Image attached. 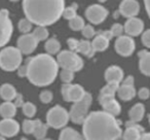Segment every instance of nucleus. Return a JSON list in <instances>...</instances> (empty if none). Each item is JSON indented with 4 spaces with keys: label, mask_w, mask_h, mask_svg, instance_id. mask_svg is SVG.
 Returning a JSON list of instances; mask_svg holds the SVG:
<instances>
[{
    "label": "nucleus",
    "mask_w": 150,
    "mask_h": 140,
    "mask_svg": "<svg viewBox=\"0 0 150 140\" xmlns=\"http://www.w3.org/2000/svg\"><path fill=\"white\" fill-rule=\"evenodd\" d=\"M122 130L116 117L106 111H94L82 123V135L86 140H116Z\"/></svg>",
    "instance_id": "nucleus-1"
},
{
    "label": "nucleus",
    "mask_w": 150,
    "mask_h": 140,
    "mask_svg": "<svg viewBox=\"0 0 150 140\" xmlns=\"http://www.w3.org/2000/svg\"><path fill=\"white\" fill-rule=\"evenodd\" d=\"M65 0H24L23 9L28 20L37 26H50L62 17Z\"/></svg>",
    "instance_id": "nucleus-2"
},
{
    "label": "nucleus",
    "mask_w": 150,
    "mask_h": 140,
    "mask_svg": "<svg viewBox=\"0 0 150 140\" xmlns=\"http://www.w3.org/2000/svg\"><path fill=\"white\" fill-rule=\"evenodd\" d=\"M26 66L28 80L37 87H45L52 84L59 72L57 60L48 54H40L29 59Z\"/></svg>",
    "instance_id": "nucleus-3"
},
{
    "label": "nucleus",
    "mask_w": 150,
    "mask_h": 140,
    "mask_svg": "<svg viewBox=\"0 0 150 140\" xmlns=\"http://www.w3.org/2000/svg\"><path fill=\"white\" fill-rule=\"evenodd\" d=\"M23 54L18 48L7 46L0 52V68L4 71H15L21 66Z\"/></svg>",
    "instance_id": "nucleus-4"
},
{
    "label": "nucleus",
    "mask_w": 150,
    "mask_h": 140,
    "mask_svg": "<svg viewBox=\"0 0 150 140\" xmlns=\"http://www.w3.org/2000/svg\"><path fill=\"white\" fill-rule=\"evenodd\" d=\"M57 63L62 69H68L73 72L79 71L83 67V60L73 50H62L58 54Z\"/></svg>",
    "instance_id": "nucleus-5"
},
{
    "label": "nucleus",
    "mask_w": 150,
    "mask_h": 140,
    "mask_svg": "<svg viewBox=\"0 0 150 140\" xmlns=\"http://www.w3.org/2000/svg\"><path fill=\"white\" fill-rule=\"evenodd\" d=\"M92 95L86 93V95L83 96V98L81 100L74 102L70 109V119L74 124H82L83 121L86 119V117L88 114V109L92 104Z\"/></svg>",
    "instance_id": "nucleus-6"
},
{
    "label": "nucleus",
    "mask_w": 150,
    "mask_h": 140,
    "mask_svg": "<svg viewBox=\"0 0 150 140\" xmlns=\"http://www.w3.org/2000/svg\"><path fill=\"white\" fill-rule=\"evenodd\" d=\"M70 119V115L67 109L60 105H56L48 110L46 114V124L48 127L54 129H62L65 128Z\"/></svg>",
    "instance_id": "nucleus-7"
},
{
    "label": "nucleus",
    "mask_w": 150,
    "mask_h": 140,
    "mask_svg": "<svg viewBox=\"0 0 150 140\" xmlns=\"http://www.w3.org/2000/svg\"><path fill=\"white\" fill-rule=\"evenodd\" d=\"M13 26L6 9H0V48L4 46L11 40Z\"/></svg>",
    "instance_id": "nucleus-8"
},
{
    "label": "nucleus",
    "mask_w": 150,
    "mask_h": 140,
    "mask_svg": "<svg viewBox=\"0 0 150 140\" xmlns=\"http://www.w3.org/2000/svg\"><path fill=\"white\" fill-rule=\"evenodd\" d=\"M86 91L80 85L64 84L62 87V96L67 102H77L86 95Z\"/></svg>",
    "instance_id": "nucleus-9"
},
{
    "label": "nucleus",
    "mask_w": 150,
    "mask_h": 140,
    "mask_svg": "<svg viewBox=\"0 0 150 140\" xmlns=\"http://www.w3.org/2000/svg\"><path fill=\"white\" fill-rule=\"evenodd\" d=\"M115 50L122 57H129L135 52L136 44L133 37L129 35H121L115 40Z\"/></svg>",
    "instance_id": "nucleus-10"
},
{
    "label": "nucleus",
    "mask_w": 150,
    "mask_h": 140,
    "mask_svg": "<svg viewBox=\"0 0 150 140\" xmlns=\"http://www.w3.org/2000/svg\"><path fill=\"white\" fill-rule=\"evenodd\" d=\"M67 43L70 48V50H73L75 53H80L86 57H91L94 56L95 52L93 50L92 42L88 40H77L74 38H70L67 40Z\"/></svg>",
    "instance_id": "nucleus-11"
},
{
    "label": "nucleus",
    "mask_w": 150,
    "mask_h": 140,
    "mask_svg": "<svg viewBox=\"0 0 150 140\" xmlns=\"http://www.w3.org/2000/svg\"><path fill=\"white\" fill-rule=\"evenodd\" d=\"M108 16V11L100 4H94L88 7L86 11V17L92 24L98 25L105 21Z\"/></svg>",
    "instance_id": "nucleus-12"
},
{
    "label": "nucleus",
    "mask_w": 150,
    "mask_h": 140,
    "mask_svg": "<svg viewBox=\"0 0 150 140\" xmlns=\"http://www.w3.org/2000/svg\"><path fill=\"white\" fill-rule=\"evenodd\" d=\"M38 45V40L34 37L32 33L23 34L18 39V48L24 55H30L36 50Z\"/></svg>",
    "instance_id": "nucleus-13"
},
{
    "label": "nucleus",
    "mask_w": 150,
    "mask_h": 140,
    "mask_svg": "<svg viewBox=\"0 0 150 140\" xmlns=\"http://www.w3.org/2000/svg\"><path fill=\"white\" fill-rule=\"evenodd\" d=\"M99 103L102 106L103 110L107 113L116 117L120 114L121 106L118 101L115 99V96H107V97H99Z\"/></svg>",
    "instance_id": "nucleus-14"
},
{
    "label": "nucleus",
    "mask_w": 150,
    "mask_h": 140,
    "mask_svg": "<svg viewBox=\"0 0 150 140\" xmlns=\"http://www.w3.org/2000/svg\"><path fill=\"white\" fill-rule=\"evenodd\" d=\"M20 132V125L13 119H3L0 121V135L5 138L13 137Z\"/></svg>",
    "instance_id": "nucleus-15"
},
{
    "label": "nucleus",
    "mask_w": 150,
    "mask_h": 140,
    "mask_svg": "<svg viewBox=\"0 0 150 140\" xmlns=\"http://www.w3.org/2000/svg\"><path fill=\"white\" fill-rule=\"evenodd\" d=\"M123 29L127 35L129 36H138L143 32L144 30V23L142 20L138 19V18H129L127 21L125 22Z\"/></svg>",
    "instance_id": "nucleus-16"
},
{
    "label": "nucleus",
    "mask_w": 150,
    "mask_h": 140,
    "mask_svg": "<svg viewBox=\"0 0 150 140\" xmlns=\"http://www.w3.org/2000/svg\"><path fill=\"white\" fill-rule=\"evenodd\" d=\"M139 11L140 5L137 0H122L119 6V13L127 19L136 17Z\"/></svg>",
    "instance_id": "nucleus-17"
},
{
    "label": "nucleus",
    "mask_w": 150,
    "mask_h": 140,
    "mask_svg": "<svg viewBox=\"0 0 150 140\" xmlns=\"http://www.w3.org/2000/svg\"><path fill=\"white\" fill-rule=\"evenodd\" d=\"M144 133L143 127L138 125V123L129 122L127 123L125 130L121 134V137L125 140H139Z\"/></svg>",
    "instance_id": "nucleus-18"
},
{
    "label": "nucleus",
    "mask_w": 150,
    "mask_h": 140,
    "mask_svg": "<svg viewBox=\"0 0 150 140\" xmlns=\"http://www.w3.org/2000/svg\"><path fill=\"white\" fill-rule=\"evenodd\" d=\"M112 34L110 31H104L97 35L92 41L93 50L94 52H103V50H107L109 46V41L112 39Z\"/></svg>",
    "instance_id": "nucleus-19"
},
{
    "label": "nucleus",
    "mask_w": 150,
    "mask_h": 140,
    "mask_svg": "<svg viewBox=\"0 0 150 140\" xmlns=\"http://www.w3.org/2000/svg\"><path fill=\"white\" fill-rule=\"evenodd\" d=\"M105 80L107 82L120 84L123 80V71L118 66H110L105 71Z\"/></svg>",
    "instance_id": "nucleus-20"
},
{
    "label": "nucleus",
    "mask_w": 150,
    "mask_h": 140,
    "mask_svg": "<svg viewBox=\"0 0 150 140\" xmlns=\"http://www.w3.org/2000/svg\"><path fill=\"white\" fill-rule=\"evenodd\" d=\"M117 95L118 97L123 101H129L133 98H135L136 94V89L134 87V85H119L118 90H117Z\"/></svg>",
    "instance_id": "nucleus-21"
},
{
    "label": "nucleus",
    "mask_w": 150,
    "mask_h": 140,
    "mask_svg": "<svg viewBox=\"0 0 150 140\" xmlns=\"http://www.w3.org/2000/svg\"><path fill=\"white\" fill-rule=\"evenodd\" d=\"M139 68L140 71L147 76H150V52L140 50L139 54Z\"/></svg>",
    "instance_id": "nucleus-22"
},
{
    "label": "nucleus",
    "mask_w": 150,
    "mask_h": 140,
    "mask_svg": "<svg viewBox=\"0 0 150 140\" xmlns=\"http://www.w3.org/2000/svg\"><path fill=\"white\" fill-rule=\"evenodd\" d=\"M144 114H145V106L142 103H137L132 107L129 112V122L139 123L143 119Z\"/></svg>",
    "instance_id": "nucleus-23"
},
{
    "label": "nucleus",
    "mask_w": 150,
    "mask_h": 140,
    "mask_svg": "<svg viewBox=\"0 0 150 140\" xmlns=\"http://www.w3.org/2000/svg\"><path fill=\"white\" fill-rule=\"evenodd\" d=\"M17 113V106L11 101H5L0 105V115L3 119H13Z\"/></svg>",
    "instance_id": "nucleus-24"
},
{
    "label": "nucleus",
    "mask_w": 150,
    "mask_h": 140,
    "mask_svg": "<svg viewBox=\"0 0 150 140\" xmlns=\"http://www.w3.org/2000/svg\"><path fill=\"white\" fill-rule=\"evenodd\" d=\"M18 95L16 88L11 84H3L0 87V97L5 101H13Z\"/></svg>",
    "instance_id": "nucleus-25"
},
{
    "label": "nucleus",
    "mask_w": 150,
    "mask_h": 140,
    "mask_svg": "<svg viewBox=\"0 0 150 140\" xmlns=\"http://www.w3.org/2000/svg\"><path fill=\"white\" fill-rule=\"evenodd\" d=\"M59 140H86L83 135L78 133L73 128H64L61 132Z\"/></svg>",
    "instance_id": "nucleus-26"
},
{
    "label": "nucleus",
    "mask_w": 150,
    "mask_h": 140,
    "mask_svg": "<svg viewBox=\"0 0 150 140\" xmlns=\"http://www.w3.org/2000/svg\"><path fill=\"white\" fill-rule=\"evenodd\" d=\"M61 50V43L57 38H50L46 40L45 42V50L48 55L52 56V55L59 54Z\"/></svg>",
    "instance_id": "nucleus-27"
},
{
    "label": "nucleus",
    "mask_w": 150,
    "mask_h": 140,
    "mask_svg": "<svg viewBox=\"0 0 150 140\" xmlns=\"http://www.w3.org/2000/svg\"><path fill=\"white\" fill-rule=\"evenodd\" d=\"M47 130H48L47 124H43V123H41V121L37 119V123H36L35 129H34V132H33L34 137L38 140H43L46 133H47Z\"/></svg>",
    "instance_id": "nucleus-28"
},
{
    "label": "nucleus",
    "mask_w": 150,
    "mask_h": 140,
    "mask_svg": "<svg viewBox=\"0 0 150 140\" xmlns=\"http://www.w3.org/2000/svg\"><path fill=\"white\" fill-rule=\"evenodd\" d=\"M119 84L117 82H107V85L101 90L99 97H107V96H115L118 90Z\"/></svg>",
    "instance_id": "nucleus-29"
},
{
    "label": "nucleus",
    "mask_w": 150,
    "mask_h": 140,
    "mask_svg": "<svg viewBox=\"0 0 150 140\" xmlns=\"http://www.w3.org/2000/svg\"><path fill=\"white\" fill-rule=\"evenodd\" d=\"M32 34H33L34 37L38 40V42L46 40L48 38V35H50L48 30L46 29V27H44V26H37V27L34 29Z\"/></svg>",
    "instance_id": "nucleus-30"
},
{
    "label": "nucleus",
    "mask_w": 150,
    "mask_h": 140,
    "mask_svg": "<svg viewBox=\"0 0 150 140\" xmlns=\"http://www.w3.org/2000/svg\"><path fill=\"white\" fill-rule=\"evenodd\" d=\"M84 20L79 16H76L73 19L69 20V27L73 30V31H81L82 28L84 27Z\"/></svg>",
    "instance_id": "nucleus-31"
},
{
    "label": "nucleus",
    "mask_w": 150,
    "mask_h": 140,
    "mask_svg": "<svg viewBox=\"0 0 150 140\" xmlns=\"http://www.w3.org/2000/svg\"><path fill=\"white\" fill-rule=\"evenodd\" d=\"M18 27H19V30L22 32L23 34H27L30 33V31L33 28V23H32L30 20H28L27 18L25 19H22L21 21L18 24Z\"/></svg>",
    "instance_id": "nucleus-32"
},
{
    "label": "nucleus",
    "mask_w": 150,
    "mask_h": 140,
    "mask_svg": "<svg viewBox=\"0 0 150 140\" xmlns=\"http://www.w3.org/2000/svg\"><path fill=\"white\" fill-rule=\"evenodd\" d=\"M22 109H23V113L27 117H33L36 114V106L31 102H24Z\"/></svg>",
    "instance_id": "nucleus-33"
},
{
    "label": "nucleus",
    "mask_w": 150,
    "mask_h": 140,
    "mask_svg": "<svg viewBox=\"0 0 150 140\" xmlns=\"http://www.w3.org/2000/svg\"><path fill=\"white\" fill-rule=\"evenodd\" d=\"M76 11H77V5L76 4H72L71 6L69 7H65L64 11H63L62 17L66 20H71L73 19L74 17H76Z\"/></svg>",
    "instance_id": "nucleus-34"
},
{
    "label": "nucleus",
    "mask_w": 150,
    "mask_h": 140,
    "mask_svg": "<svg viewBox=\"0 0 150 140\" xmlns=\"http://www.w3.org/2000/svg\"><path fill=\"white\" fill-rule=\"evenodd\" d=\"M36 123H37V119H25L23 122V131L25 132L26 134H33L34 129H35Z\"/></svg>",
    "instance_id": "nucleus-35"
},
{
    "label": "nucleus",
    "mask_w": 150,
    "mask_h": 140,
    "mask_svg": "<svg viewBox=\"0 0 150 140\" xmlns=\"http://www.w3.org/2000/svg\"><path fill=\"white\" fill-rule=\"evenodd\" d=\"M60 77L64 84H71L74 80V72L68 70V69H62L60 73Z\"/></svg>",
    "instance_id": "nucleus-36"
},
{
    "label": "nucleus",
    "mask_w": 150,
    "mask_h": 140,
    "mask_svg": "<svg viewBox=\"0 0 150 140\" xmlns=\"http://www.w3.org/2000/svg\"><path fill=\"white\" fill-rule=\"evenodd\" d=\"M82 32V35L84 36L86 38L90 39V38H93L96 34V31H95L94 27L92 25H84V27L82 28L81 30Z\"/></svg>",
    "instance_id": "nucleus-37"
},
{
    "label": "nucleus",
    "mask_w": 150,
    "mask_h": 140,
    "mask_svg": "<svg viewBox=\"0 0 150 140\" xmlns=\"http://www.w3.org/2000/svg\"><path fill=\"white\" fill-rule=\"evenodd\" d=\"M110 32L113 37H119V36L122 35V33L125 32V29H123V26L120 25V24H114L112 26V28H111Z\"/></svg>",
    "instance_id": "nucleus-38"
},
{
    "label": "nucleus",
    "mask_w": 150,
    "mask_h": 140,
    "mask_svg": "<svg viewBox=\"0 0 150 140\" xmlns=\"http://www.w3.org/2000/svg\"><path fill=\"white\" fill-rule=\"evenodd\" d=\"M52 93L50 92V91H43V92L40 93V101H41L42 103H45V104H47V103H50V101L52 100Z\"/></svg>",
    "instance_id": "nucleus-39"
},
{
    "label": "nucleus",
    "mask_w": 150,
    "mask_h": 140,
    "mask_svg": "<svg viewBox=\"0 0 150 140\" xmlns=\"http://www.w3.org/2000/svg\"><path fill=\"white\" fill-rule=\"evenodd\" d=\"M142 42L145 46L150 48V29L146 30L143 34H142Z\"/></svg>",
    "instance_id": "nucleus-40"
},
{
    "label": "nucleus",
    "mask_w": 150,
    "mask_h": 140,
    "mask_svg": "<svg viewBox=\"0 0 150 140\" xmlns=\"http://www.w3.org/2000/svg\"><path fill=\"white\" fill-rule=\"evenodd\" d=\"M138 95H139L140 99H142V100H146V99H148L150 97V91L148 90L147 88H142L139 90Z\"/></svg>",
    "instance_id": "nucleus-41"
},
{
    "label": "nucleus",
    "mask_w": 150,
    "mask_h": 140,
    "mask_svg": "<svg viewBox=\"0 0 150 140\" xmlns=\"http://www.w3.org/2000/svg\"><path fill=\"white\" fill-rule=\"evenodd\" d=\"M18 70V74H19L21 77H24V76H27V66L26 65H23V66H20Z\"/></svg>",
    "instance_id": "nucleus-42"
},
{
    "label": "nucleus",
    "mask_w": 150,
    "mask_h": 140,
    "mask_svg": "<svg viewBox=\"0 0 150 140\" xmlns=\"http://www.w3.org/2000/svg\"><path fill=\"white\" fill-rule=\"evenodd\" d=\"M13 100H15V105L17 107H20V106H23V104H24V100H23V96H22V95H19L18 94L17 96H16V98L13 99Z\"/></svg>",
    "instance_id": "nucleus-43"
},
{
    "label": "nucleus",
    "mask_w": 150,
    "mask_h": 140,
    "mask_svg": "<svg viewBox=\"0 0 150 140\" xmlns=\"http://www.w3.org/2000/svg\"><path fill=\"white\" fill-rule=\"evenodd\" d=\"M123 85H134V77L132 75H129L125 80H122Z\"/></svg>",
    "instance_id": "nucleus-44"
},
{
    "label": "nucleus",
    "mask_w": 150,
    "mask_h": 140,
    "mask_svg": "<svg viewBox=\"0 0 150 140\" xmlns=\"http://www.w3.org/2000/svg\"><path fill=\"white\" fill-rule=\"evenodd\" d=\"M144 2H145V7L146 11H147V14L150 18V0H144Z\"/></svg>",
    "instance_id": "nucleus-45"
},
{
    "label": "nucleus",
    "mask_w": 150,
    "mask_h": 140,
    "mask_svg": "<svg viewBox=\"0 0 150 140\" xmlns=\"http://www.w3.org/2000/svg\"><path fill=\"white\" fill-rule=\"evenodd\" d=\"M139 140H150V133H143Z\"/></svg>",
    "instance_id": "nucleus-46"
},
{
    "label": "nucleus",
    "mask_w": 150,
    "mask_h": 140,
    "mask_svg": "<svg viewBox=\"0 0 150 140\" xmlns=\"http://www.w3.org/2000/svg\"><path fill=\"white\" fill-rule=\"evenodd\" d=\"M0 140H6V139H5V137H3V136L0 135Z\"/></svg>",
    "instance_id": "nucleus-47"
},
{
    "label": "nucleus",
    "mask_w": 150,
    "mask_h": 140,
    "mask_svg": "<svg viewBox=\"0 0 150 140\" xmlns=\"http://www.w3.org/2000/svg\"><path fill=\"white\" fill-rule=\"evenodd\" d=\"M116 140H125V139H123V138H122V137H119V138H118V139H116Z\"/></svg>",
    "instance_id": "nucleus-48"
},
{
    "label": "nucleus",
    "mask_w": 150,
    "mask_h": 140,
    "mask_svg": "<svg viewBox=\"0 0 150 140\" xmlns=\"http://www.w3.org/2000/svg\"><path fill=\"white\" fill-rule=\"evenodd\" d=\"M100 2H105V1H107V0H99Z\"/></svg>",
    "instance_id": "nucleus-49"
},
{
    "label": "nucleus",
    "mask_w": 150,
    "mask_h": 140,
    "mask_svg": "<svg viewBox=\"0 0 150 140\" xmlns=\"http://www.w3.org/2000/svg\"><path fill=\"white\" fill-rule=\"evenodd\" d=\"M149 119V124H150V114H149V119Z\"/></svg>",
    "instance_id": "nucleus-50"
},
{
    "label": "nucleus",
    "mask_w": 150,
    "mask_h": 140,
    "mask_svg": "<svg viewBox=\"0 0 150 140\" xmlns=\"http://www.w3.org/2000/svg\"><path fill=\"white\" fill-rule=\"evenodd\" d=\"M11 1H18V0H11Z\"/></svg>",
    "instance_id": "nucleus-51"
},
{
    "label": "nucleus",
    "mask_w": 150,
    "mask_h": 140,
    "mask_svg": "<svg viewBox=\"0 0 150 140\" xmlns=\"http://www.w3.org/2000/svg\"><path fill=\"white\" fill-rule=\"evenodd\" d=\"M43 140H52V139H43Z\"/></svg>",
    "instance_id": "nucleus-52"
}]
</instances>
